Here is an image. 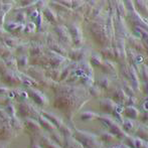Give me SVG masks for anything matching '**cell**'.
I'll return each instance as SVG.
<instances>
[{
  "mask_svg": "<svg viewBox=\"0 0 148 148\" xmlns=\"http://www.w3.org/2000/svg\"><path fill=\"white\" fill-rule=\"evenodd\" d=\"M2 80L5 84H7L8 86H17L21 80L18 78V76H16L12 71H7L3 74Z\"/></svg>",
  "mask_w": 148,
  "mask_h": 148,
  "instance_id": "obj_1",
  "label": "cell"
},
{
  "mask_svg": "<svg viewBox=\"0 0 148 148\" xmlns=\"http://www.w3.org/2000/svg\"><path fill=\"white\" fill-rule=\"evenodd\" d=\"M18 112H19L20 116L22 117H26V116H36L37 112L34 108L32 107L29 104L26 103H22L19 105V108H18Z\"/></svg>",
  "mask_w": 148,
  "mask_h": 148,
  "instance_id": "obj_2",
  "label": "cell"
},
{
  "mask_svg": "<svg viewBox=\"0 0 148 148\" xmlns=\"http://www.w3.org/2000/svg\"><path fill=\"white\" fill-rule=\"evenodd\" d=\"M29 92V95L31 96L34 102L38 105L42 106V105H47V99L45 98V96L43 95L41 92L37 91V90H34V89H29L28 90Z\"/></svg>",
  "mask_w": 148,
  "mask_h": 148,
  "instance_id": "obj_3",
  "label": "cell"
},
{
  "mask_svg": "<svg viewBox=\"0 0 148 148\" xmlns=\"http://www.w3.org/2000/svg\"><path fill=\"white\" fill-rule=\"evenodd\" d=\"M39 123H40V125L42 126V128L47 129V131H53L55 130L56 125L53 124L49 119H47V117H45V116L42 115V116L39 117Z\"/></svg>",
  "mask_w": 148,
  "mask_h": 148,
  "instance_id": "obj_4",
  "label": "cell"
},
{
  "mask_svg": "<svg viewBox=\"0 0 148 148\" xmlns=\"http://www.w3.org/2000/svg\"><path fill=\"white\" fill-rule=\"evenodd\" d=\"M24 125L26 126V128H28L31 131H34V132H38V131L40 130L39 124L36 121L33 120V119L26 118L25 120H24Z\"/></svg>",
  "mask_w": 148,
  "mask_h": 148,
  "instance_id": "obj_5",
  "label": "cell"
},
{
  "mask_svg": "<svg viewBox=\"0 0 148 148\" xmlns=\"http://www.w3.org/2000/svg\"><path fill=\"white\" fill-rule=\"evenodd\" d=\"M42 115L45 116L47 119H49V120H51V122L56 125V126H60V125H62V121H60V119L59 117H57L56 115H53V114H49V113H47V112H43Z\"/></svg>",
  "mask_w": 148,
  "mask_h": 148,
  "instance_id": "obj_6",
  "label": "cell"
},
{
  "mask_svg": "<svg viewBox=\"0 0 148 148\" xmlns=\"http://www.w3.org/2000/svg\"><path fill=\"white\" fill-rule=\"evenodd\" d=\"M42 53V47L39 45H34L30 47V55L32 57H38Z\"/></svg>",
  "mask_w": 148,
  "mask_h": 148,
  "instance_id": "obj_7",
  "label": "cell"
},
{
  "mask_svg": "<svg viewBox=\"0 0 148 148\" xmlns=\"http://www.w3.org/2000/svg\"><path fill=\"white\" fill-rule=\"evenodd\" d=\"M41 143L47 147H57L58 146V145H56V142H53V141L47 136H43L42 138H41Z\"/></svg>",
  "mask_w": 148,
  "mask_h": 148,
  "instance_id": "obj_8",
  "label": "cell"
},
{
  "mask_svg": "<svg viewBox=\"0 0 148 148\" xmlns=\"http://www.w3.org/2000/svg\"><path fill=\"white\" fill-rule=\"evenodd\" d=\"M18 66H25L27 64V58L25 56H21V57L18 58Z\"/></svg>",
  "mask_w": 148,
  "mask_h": 148,
  "instance_id": "obj_9",
  "label": "cell"
},
{
  "mask_svg": "<svg viewBox=\"0 0 148 148\" xmlns=\"http://www.w3.org/2000/svg\"><path fill=\"white\" fill-rule=\"evenodd\" d=\"M53 139H56V141H57L58 143H62V137H60V135L59 134L58 135V133L53 132Z\"/></svg>",
  "mask_w": 148,
  "mask_h": 148,
  "instance_id": "obj_10",
  "label": "cell"
},
{
  "mask_svg": "<svg viewBox=\"0 0 148 148\" xmlns=\"http://www.w3.org/2000/svg\"><path fill=\"white\" fill-rule=\"evenodd\" d=\"M7 111H8V114H9V115H11V116H14V113H15V112H14V108H13V106H8L7 107Z\"/></svg>",
  "mask_w": 148,
  "mask_h": 148,
  "instance_id": "obj_11",
  "label": "cell"
},
{
  "mask_svg": "<svg viewBox=\"0 0 148 148\" xmlns=\"http://www.w3.org/2000/svg\"><path fill=\"white\" fill-rule=\"evenodd\" d=\"M8 93V89L6 88H2V87H0V96H5V94Z\"/></svg>",
  "mask_w": 148,
  "mask_h": 148,
  "instance_id": "obj_12",
  "label": "cell"
}]
</instances>
